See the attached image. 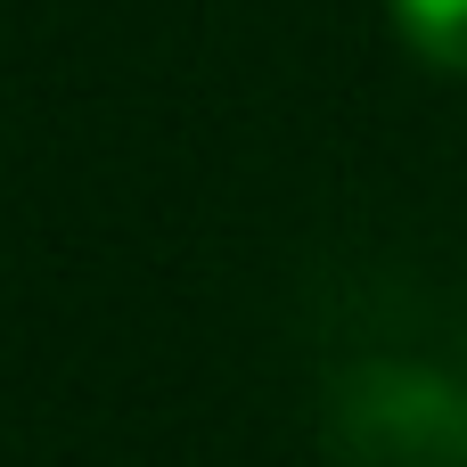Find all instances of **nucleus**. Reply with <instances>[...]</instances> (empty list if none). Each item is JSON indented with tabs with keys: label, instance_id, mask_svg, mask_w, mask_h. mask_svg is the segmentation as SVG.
Instances as JSON below:
<instances>
[{
	"label": "nucleus",
	"instance_id": "nucleus-1",
	"mask_svg": "<svg viewBox=\"0 0 467 467\" xmlns=\"http://www.w3.org/2000/svg\"><path fill=\"white\" fill-rule=\"evenodd\" d=\"M328 427L353 467H467V386L419 361H361L337 378Z\"/></svg>",
	"mask_w": 467,
	"mask_h": 467
},
{
	"label": "nucleus",
	"instance_id": "nucleus-2",
	"mask_svg": "<svg viewBox=\"0 0 467 467\" xmlns=\"http://www.w3.org/2000/svg\"><path fill=\"white\" fill-rule=\"evenodd\" d=\"M386 8H394L402 41H410L427 66L467 74V0H386Z\"/></svg>",
	"mask_w": 467,
	"mask_h": 467
}]
</instances>
